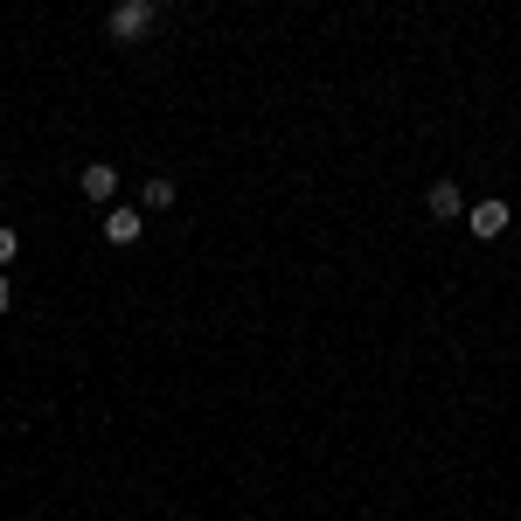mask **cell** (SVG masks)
<instances>
[{"mask_svg":"<svg viewBox=\"0 0 521 521\" xmlns=\"http://www.w3.org/2000/svg\"><path fill=\"white\" fill-rule=\"evenodd\" d=\"M112 35H119V42L153 35V0H119V7H112Z\"/></svg>","mask_w":521,"mask_h":521,"instance_id":"6da1fadb","label":"cell"},{"mask_svg":"<svg viewBox=\"0 0 521 521\" xmlns=\"http://www.w3.org/2000/svg\"><path fill=\"white\" fill-rule=\"evenodd\" d=\"M84 195H91V202H112V195H119V167H112V160H91V167H84Z\"/></svg>","mask_w":521,"mask_h":521,"instance_id":"7a4b0ae2","label":"cell"},{"mask_svg":"<svg viewBox=\"0 0 521 521\" xmlns=\"http://www.w3.org/2000/svg\"><path fill=\"white\" fill-rule=\"evenodd\" d=\"M424 209H431L438 223H452V216H466V195H459L452 181H431V195H424Z\"/></svg>","mask_w":521,"mask_h":521,"instance_id":"3957f363","label":"cell"},{"mask_svg":"<svg viewBox=\"0 0 521 521\" xmlns=\"http://www.w3.org/2000/svg\"><path fill=\"white\" fill-rule=\"evenodd\" d=\"M466 223H473V237H501L508 230V202H473Z\"/></svg>","mask_w":521,"mask_h":521,"instance_id":"277c9868","label":"cell"},{"mask_svg":"<svg viewBox=\"0 0 521 521\" xmlns=\"http://www.w3.org/2000/svg\"><path fill=\"white\" fill-rule=\"evenodd\" d=\"M139 230H146L139 209H112V216H105V237H112V244H139Z\"/></svg>","mask_w":521,"mask_h":521,"instance_id":"5b68a950","label":"cell"},{"mask_svg":"<svg viewBox=\"0 0 521 521\" xmlns=\"http://www.w3.org/2000/svg\"><path fill=\"white\" fill-rule=\"evenodd\" d=\"M139 202H146V209H167V202H174V181H167V174H153V181H146V195H139Z\"/></svg>","mask_w":521,"mask_h":521,"instance_id":"8992f818","label":"cell"},{"mask_svg":"<svg viewBox=\"0 0 521 521\" xmlns=\"http://www.w3.org/2000/svg\"><path fill=\"white\" fill-rule=\"evenodd\" d=\"M14 251H21V237H14V230H0V264H14Z\"/></svg>","mask_w":521,"mask_h":521,"instance_id":"52a82bcc","label":"cell"},{"mask_svg":"<svg viewBox=\"0 0 521 521\" xmlns=\"http://www.w3.org/2000/svg\"><path fill=\"white\" fill-rule=\"evenodd\" d=\"M0 313H7V271H0Z\"/></svg>","mask_w":521,"mask_h":521,"instance_id":"ba28073f","label":"cell"}]
</instances>
